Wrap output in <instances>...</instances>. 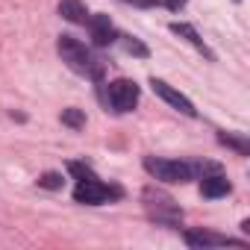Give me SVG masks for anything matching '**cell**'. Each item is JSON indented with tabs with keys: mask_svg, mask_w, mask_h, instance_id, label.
<instances>
[{
	"mask_svg": "<svg viewBox=\"0 0 250 250\" xmlns=\"http://www.w3.org/2000/svg\"><path fill=\"white\" fill-rule=\"evenodd\" d=\"M62 174H44L42 180H39V186H44V188H62Z\"/></svg>",
	"mask_w": 250,
	"mask_h": 250,
	"instance_id": "cell-16",
	"label": "cell"
},
{
	"mask_svg": "<svg viewBox=\"0 0 250 250\" xmlns=\"http://www.w3.org/2000/svg\"><path fill=\"white\" fill-rule=\"evenodd\" d=\"M142 200H145V209H147V218H150V221L165 224V227H180L183 209H180V203H177L168 191H162V188H156V186H147V188L142 191Z\"/></svg>",
	"mask_w": 250,
	"mask_h": 250,
	"instance_id": "cell-1",
	"label": "cell"
},
{
	"mask_svg": "<svg viewBox=\"0 0 250 250\" xmlns=\"http://www.w3.org/2000/svg\"><path fill=\"white\" fill-rule=\"evenodd\" d=\"M106 100L115 112H133L139 103V85L133 80H115L106 85Z\"/></svg>",
	"mask_w": 250,
	"mask_h": 250,
	"instance_id": "cell-5",
	"label": "cell"
},
{
	"mask_svg": "<svg viewBox=\"0 0 250 250\" xmlns=\"http://www.w3.org/2000/svg\"><path fill=\"white\" fill-rule=\"evenodd\" d=\"M62 124H65V127H71V130H83V127H85L83 109H65V112H62Z\"/></svg>",
	"mask_w": 250,
	"mask_h": 250,
	"instance_id": "cell-12",
	"label": "cell"
},
{
	"mask_svg": "<svg viewBox=\"0 0 250 250\" xmlns=\"http://www.w3.org/2000/svg\"><path fill=\"white\" fill-rule=\"evenodd\" d=\"M171 33H174V36H183V39H186V42H191V44H194V47H197V50H200L203 56L215 59V53H212V50L206 47V42H203V39L197 36V30H194L191 24H180V21H174V24H171Z\"/></svg>",
	"mask_w": 250,
	"mask_h": 250,
	"instance_id": "cell-10",
	"label": "cell"
},
{
	"mask_svg": "<svg viewBox=\"0 0 250 250\" xmlns=\"http://www.w3.org/2000/svg\"><path fill=\"white\" fill-rule=\"evenodd\" d=\"M59 15L71 24H85L88 21V12H85V3L83 0H59Z\"/></svg>",
	"mask_w": 250,
	"mask_h": 250,
	"instance_id": "cell-11",
	"label": "cell"
},
{
	"mask_svg": "<svg viewBox=\"0 0 250 250\" xmlns=\"http://www.w3.org/2000/svg\"><path fill=\"white\" fill-rule=\"evenodd\" d=\"M56 47H59L62 62H65L71 71H77V74H88V77H100V74H103V65H100V62L88 53V47H85L83 42H77L74 36H59Z\"/></svg>",
	"mask_w": 250,
	"mask_h": 250,
	"instance_id": "cell-2",
	"label": "cell"
},
{
	"mask_svg": "<svg viewBox=\"0 0 250 250\" xmlns=\"http://www.w3.org/2000/svg\"><path fill=\"white\" fill-rule=\"evenodd\" d=\"M68 171H71L77 180H88V177H94V171H91L88 165H83V162H68Z\"/></svg>",
	"mask_w": 250,
	"mask_h": 250,
	"instance_id": "cell-14",
	"label": "cell"
},
{
	"mask_svg": "<svg viewBox=\"0 0 250 250\" xmlns=\"http://www.w3.org/2000/svg\"><path fill=\"white\" fill-rule=\"evenodd\" d=\"M186 244L194 250H206V247H244L241 238H229L221 232H209V229H188L186 232Z\"/></svg>",
	"mask_w": 250,
	"mask_h": 250,
	"instance_id": "cell-6",
	"label": "cell"
},
{
	"mask_svg": "<svg viewBox=\"0 0 250 250\" xmlns=\"http://www.w3.org/2000/svg\"><path fill=\"white\" fill-rule=\"evenodd\" d=\"M121 47L127 50V53H133V56H139V59H145V56L150 53V50H147L139 39H133V36H121Z\"/></svg>",
	"mask_w": 250,
	"mask_h": 250,
	"instance_id": "cell-13",
	"label": "cell"
},
{
	"mask_svg": "<svg viewBox=\"0 0 250 250\" xmlns=\"http://www.w3.org/2000/svg\"><path fill=\"white\" fill-rule=\"evenodd\" d=\"M121 3H133V6H142V9H150V6H156V0H121Z\"/></svg>",
	"mask_w": 250,
	"mask_h": 250,
	"instance_id": "cell-17",
	"label": "cell"
},
{
	"mask_svg": "<svg viewBox=\"0 0 250 250\" xmlns=\"http://www.w3.org/2000/svg\"><path fill=\"white\" fill-rule=\"evenodd\" d=\"M112 197H121V188H112L106 183H100L97 177H88V180H80L77 188H74V200L77 203H88V206H100Z\"/></svg>",
	"mask_w": 250,
	"mask_h": 250,
	"instance_id": "cell-4",
	"label": "cell"
},
{
	"mask_svg": "<svg viewBox=\"0 0 250 250\" xmlns=\"http://www.w3.org/2000/svg\"><path fill=\"white\" fill-rule=\"evenodd\" d=\"M88 30H91V39H94L97 47H109V44L118 39L115 24L109 21V15H94V18H88Z\"/></svg>",
	"mask_w": 250,
	"mask_h": 250,
	"instance_id": "cell-8",
	"label": "cell"
},
{
	"mask_svg": "<svg viewBox=\"0 0 250 250\" xmlns=\"http://www.w3.org/2000/svg\"><path fill=\"white\" fill-rule=\"evenodd\" d=\"M235 3H241V0H235Z\"/></svg>",
	"mask_w": 250,
	"mask_h": 250,
	"instance_id": "cell-19",
	"label": "cell"
},
{
	"mask_svg": "<svg viewBox=\"0 0 250 250\" xmlns=\"http://www.w3.org/2000/svg\"><path fill=\"white\" fill-rule=\"evenodd\" d=\"M165 6H168L171 12H180V9L186 6V0H165Z\"/></svg>",
	"mask_w": 250,
	"mask_h": 250,
	"instance_id": "cell-18",
	"label": "cell"
},
{
	"mask_svg": "<svg viewBox=\"0 0 250 250\" xmlns=\"http://www.w3.org/2000/svg\"><path fill=\"white\" fill-rule=\"evenodd\" d=\"M150 85H153V91H156V94H159L165 103H171V106H174V109H180L183 115H188V118H194V115H197L194 103H191L186 94H180L177 88H171L165 80H156V77H153V80H150Z\"/></svg>",
	"mask_w": 250,
	"mask_h": 250,
	"instance_id": "cell-7",
	"label": "cell"
},
{
	"mask_svg": "<svg viewBox=\"0 0 250 250\" xmlns=\"http://www.w3.org/2000/svg\"><path fill=\"white\" fill-rule=\"evenodd\" d=\"M229 180L221 174V171H212V174H206L203 180H200V191H203V197H224V194H229Z\"/></svg>",
	"mask_w": 250,
	"mask_h": 250,
	"instance_id": "cell-9",
	"label": "cell"
},
{
	"mask_svg": "<svg viewBox=\"0 0 250 250\" xmlns=\"http://www.w3.org/2000/svg\"><path fill=\"white\" fill-rule=\"evenodd\" d=\"M221 142L224 145H229V147H235L241 156H247L250 153V147H247V142H241V139H232V136H227V133H221Z\"/></svg>",
	"mask_w": 250,
	"mask_h": 250,
	"instance_id": "cell-15",
	"label": "cell"
},
{
	"mask_svg": "<svg viewBox=\"0 0 250 250\" xmlns=\"http://www.w3.org/2000/svg\"><path fill=\"white\" fill-rule=\"evenodd\" d=\"M145 171L162 183H188L194 180V168L188 162H177V159H156V156H145Z\"/></svg>",
	"mask_w": 250,
	"mask_h": 250,
	"instance_id": "cell-3",
	"label": "cell"
}]
</instances>
